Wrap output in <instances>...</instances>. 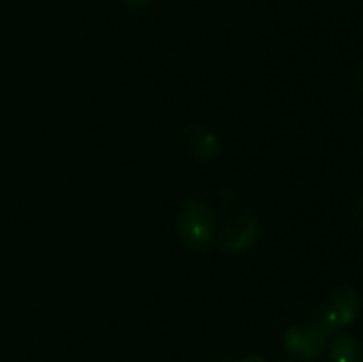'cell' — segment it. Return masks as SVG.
<instances>
[{
  "label": "cell",
  "instance_id": "obj_1",
  "mask_svg": "<svg viewBox=\"0 0 363 362\" xmlns=\"http://www.w3.org/2000/svg\"><path fill=\"white\" fill-rule=\"evenodd\" d=\"M177 231L191 248L202 251L209 247L215 234V215L208 202L201 199L186 202L177 219Z\"/></svg>",
  "mask_w": 363,
  "mask_h": 362
},
{
  "label": "cell",
  "instance_id": "obj_2",
  "mask_svg": "<svg viewBox=\"0 0 363 362\" xmlns=\"http://www.w3.org/2000/svg\"><path fill=\"white\" fill-rule=\"evenodd\" d=\"M360 312V297L350 286H342L332 295L318 318V329L325 336H333L344 327H350Z\"/></svg>",
  "mask_w": 363,
  "mask_h": 362
},
{
  "label": "cell",
  "instance_id": "obj_3",
  "mask_svg": "<svg viewBox=\"0 0 363 362\" xmlns=\"http://www.w3.org/2000/svg\"><path fill=\"white\" fill-rule=\"evenodd\" d=\"M284 346L293 357L303 361H314L325 351L326 336L315 325L300 323L284 334Z\"/></svg>",
  "mask_w": 363,
  "mask_h": 362
},
{
  "label": "cell",
  "instance_id": "obj_4",
  "mask_svg": "<svg viewBox=\"0 0 363 362\" xmlns=\"http://www.w3.org/2000/svg\"><path fill=\"white\" fill-rule=\"evenodd\" d=\"M261 226L254 215H238L236 219L227 224L225 231L222 234V251L227 254H236L250 248L257 241Z\"/></svg>",
  "mask_w": 363,
  "mask_h": 362
},
{
  "label": "cell",
  "instance_id": "obj_5",
  "mask_svg": "<svg viewBox=\"0 0 363 362\" xmlns=\"http://www.w3.org/2000/svg\"><path fill=\"white\" fill-rule=\"evenodd\" d=\"M332 362H363V343L354 337H337L330 346Z\"/></svg>",
  "mask_w": 363,
  "mask_h": 362
},
{
  "label": "cell",
  "instance_id": "obj_6",
  "mask_svg": "<svg viewBox=\"0 0 363 362\" xmlns=\"http://www.w3.org/2000/svg\"><path fill=\"white\" fill-rule=\"evenodd\" d=\"M188 142H190V151L202 160L213 158L218 151L216 137L204 128H190L188 130Z\"/></svg>",
  "mask_w": 363,
  "mask_h": 362
},
{
  "label": "cell",
  "instance_id": "obj_7",
  "mask_svg": "<svg viewBox=\"0 0 363 362\" xmlns=\"http://www.w3.org/2000/svg\"><path fill=\"white\" fill-rule=\"evenodd\" d=\"M353 219H354V222H357V226L363 227V195H360V197L357 199V202H354Z\"/></svg>",
  "mask_w": 363,
  "mask_h": 362
},
{
  "label": "cell",
  "instance_id": "obj_8",
  "mask_svg": "<svg viewBox=\"0 0 363 362\" xmlns=\"http://www.w3.org/2000/svg\"><path fill=\"white\" fill-rule=\"evenodd\" d=\"M128 6H133V7H145L152 2V0H124Z\"/></svg>",
  "mask_w": 363,
  "mask_h": 362
},
{
  "label": "cell",
  "instance_id": "obj_9",
  "mask_svg": "<svg viewBox=\"0 0 363 362\" xmlns=\"http://www.w3.org/2000/svg\"><path fill=\"white\" fill-rule=\"evenodd\" d=\"M240 362H266V358H262L261 355H248V357L241 358Z\"/></svg>",
  "mask_w": 363,
  "mask_h": 362
},
{
  "label": "cell",
  "instance_id": "obj_10",
  "mask_svg": "<svg viewBox=\"0 0 363 362\" xmlns=\"http://www.w3.org/2000/svg\"><path fill=\"white\" fill-rule=\"evenodd\" d=\"M357 84H358V87H360V91L363 92V64L358 67V71H357Z\"/></svg>",
  "mask_w": 363,
  "mask_h": 362
},
{
  "label": "cell",
  "instance_id": "obj_11",
  "mask_svg": "<svg viewBox=\"0 0 363 362\" xmlns=\"http://www.w3.org/2000/svg\"><path fill=\"white\" fill-rule=\"evenodd\" d=\"M282 362H289V361H282Z\"/></svg>",
  "mask_w": 363,
  "mask_h": 362
}]
</instances>
